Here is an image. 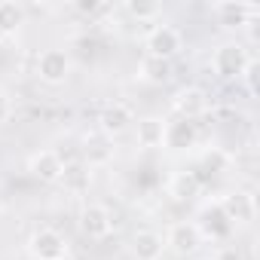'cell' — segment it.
Listing matches in <instances>:
<instances>
[{"label": "cell", "instance_id": "cell-1", "mask_svg": "<svg viewBox=\"0 0 260 260\" xmlns=\"http://www.w3.org/2000/svg\"><path fill=\"white\" fill-rule=\"evenodd\" d=\"M251 64V55L242 43L230 40V43H220L211 55V68L220 80H239L245 74V68Z\"/></svg>", "mask_w": 260, "mask_h": 260}, {"label": "cell", "instance_id": "cell-2", "mask_svg": "<svg viewBox=\"0 0 260 260\" xmlns=\"http://www.w3.org/2000/svg\"><path fill=\"white\" fill-rule=\"evenodd\" d=\"M217 25H223L226 31H242L248 25H254V19L260 16L257 4H245V0H220V4L211 7Z\"/></svg>", "mask_w": 260, "mask_h": 260}, {"label": "cell", "instance_id": "cell-3", "mask_svg": "<svg viewBox=\"0 0 260 260\" xmlns=\"http://www.w3.org/2000/svg\"><path fill=\"white\" fill-rule=\"evenodd\" d=\"M37 77L46 86H61L71 77V55H68V49H58V46L43 49L37 55Z\"/></svg>", "mask_w": 260, "mask_h": 260}, {"label": "cell", "instance_id": "cell-4", "mask_svg": "<svg viewBox=\"0 0 260 260\" xmlns=\"http://www.w3.org/2000/svg\"><path fill=\"white\" fill-rule=\"evenodd\" d=\"M144 46H147V55H150V58L172 61V58L184 49V34H181L178 28H172V25H156V28L147 34Z\"/></svg>", "mask_w": 260, "mask_h": 260}, {"label": "cell", "instance_id": "cell-5", "mask_svg": "<svg viewBox=\"0 0 260 260\" xmlns=\"http://www.w3.org/2000/svg\"><path fill=\"white\" fill-rule=\"evenodd\" d=\"M162 242H166V248L175 251L178 257H193V254L202 248V233L196 230L193 220H178V223L169 226V233H166Z\"/></svg>", "mask_w": 260, "mask_h": 260}, {"label": "cell", "instance_id": "cell-6", "mask_svg": "<svg viewBox=\"0 0 260 260\" xmlns=\"http://www.w3.org/2000/svg\"><path fill=\"white\" fill-rule=\"evenodd\" d=\"M28 254H31L34 260H58V257H68V239H64L58 230L43 226V230L31 233V239H28Z\"/></svg>", "mask_w": 260, "mask_h": 260}, {"label": "cell", "instance_id": "cell-7", "mask_svg": "<svg viewBox=\"0 0 260 260\" xmlns=\"http://www.w3.org/2000/svg\"><path fill=\"white\" fill-rule=\"evenodd\" d=\"M217 205H220V211L226 214V220H230L233 226H248V223L257 217V202H254V196H251L248 190H233V193H226Z\"/></svg>", "mask_w": 260, "mask_h": 260}, {"label": "cell", "instance_id": "cell-8", "mask_svg": "<svg viewBox=\"0 0 260 260\" xmlns=\"http://www.w3.org/2000/svg\"><path fill=\"white\" fill-rule=\"evenodd\" d=\"M80 230L89 239H107L113 233V214H110V208L101 205V202H89L80 211Z\"/></svg>", "mask_w": 260, "mask_h": 260}, {"label": "cell", "instance_id": "cell-9", "mask_svg": "<svg viewBox=\"0 0 260 260\" xmlns=\"http://www.w3.org/2000/svg\"><path fill=\"white\" fill-rule=\"evenodd\" d=\"M132 122H135L132 107L122 104V101H113V104H107V107L101 110V116H98V132L107 135V138H113V135H122Z\"/></svg>", "mask_w": 260, "mask_h": 260}, {"label": "cell", "instance_id": "cell-10", "mask_svg": "<svg viewBox=\"0 0 260 260\" xmlns=\"http://www.w3.org/2000/svg\"><path fill=\"white\" fill-rule=\"evenodd\" d=\"M208 92L199 89V86H187L175 95V110H178V119H199L202 113H208Z\"/></svg>", "mask_w": 260, "mask_h": 260}, {"label": "cell", "instance_id": "cell-11", "mask_svg": "<svg viewBox=\"0 0 260 260\" xmlns=\"http://www.w3.org/2000/svg\"><path fill=\"white\" fill-rule=\"evenodd\" d=\"M28 172H31L40 184H58V181H61V172H64L61 153H58V150H40V153H34L31 162H28Z\"/></svg>", "mask_w": 260, "mask_h": 260}, {"label": "cell", "instance_id": "cell-12", "mask_svg": "<svg viewBox=\"0 0 260 260\" xmlns=\"http://www.w3.org/2000/svg\"><path fill=\"white\" fill-rule=\"evenodd\" d=\"M199 141V132H196V122L190 119H175V122H166V132H162V147L181 153V150H190L196 147Z\"/></svg>", "mask_w": 260, "mask_h": 260}, {"label": "cell", "instance_id": "cell-13", "mask_svg": "<svg viewBox=\"0 0 260 260\" xmlns=\"http://www.w3.org/2000/svg\"><path fill=\"white\" fill-rule=\"evenodd\" d=\"M196 230L202 233V239H226V236L233 233V223L226 220V214L220 211V205L211 202V205H205V208L199 211Z\"/></svg>", "mask_w": 260, "mask_h": 260}, {"label": "cell", "instance_id": "cell-14", "mask_svg": "<svg viewBox=\"0 0 260 260\" xmlns=\"http://www.w3.org/2000/svg\"><path fill=\"white\" fill-rule=\"evenodd\" d=\"M132 254H135V260H162L166 242L156 230H138L132 236Z\"/></svg>", "mask_w": 260, "mask_h": 260}, {"label": "cell", "instance_id": "cell-15", "mask_svg": "<svg viewBox=\"0 0 260 260\" xmlns=\"http://www.w3.org/2000/svg\"><path fill=\"white\" fill-rule=\"evenodd\" d=\"M199 187H202V178L196 172H178L169 184V193L178 199V202H190L199 196Z\"/></svg>", "mask_w": 260, "mask_h": 260}, {"label": "cell", "instance_id": "cell-16", "mask_svg": "<svg viewBox=\"0 0 260 260\" xmlns=\"http://www.w3.org/2000/svg\"><path fill=\"white\" fill-rule=\"evenodd\" d=\"M89 172L92 169L86 162L71 159V162H64V172H61L58 184H64V190H71V193H83V190H89Z\"/></svg>", "mask_w": 260, "mask_h": 260}, {"label": "cell", "instance_id": "cell-17", "mask_svg": "<svg viewBox=\"0 0 260 260\" xmlns=\"http://www.w3.org/2000/svg\"><path fill=\"white\" fill-rule=\"evenodd\" d=\"M162 132H166V119L159 116H144L138 119V144L153 150V147H162Z\"/></svg>", "mask_w": 260, "mask_h": 260}, {"label": "cell", "instance_id": "cell-18", "mask_svg": "<svg viewBox=\"0 0 260 260\" xmlns=\"http://www.w3.org/2000/svg\"><path fill=\"white\" fill-rule=\"evenodd\" d=\"M138 77L147 80V83H153V86H162V83L172 80V61H162V58H150V55H144L141 64H138Z\"/></svg>", "mask_w": 260, "mask_h": 260}, {"label": "cell", "instance_id": "cell-19", "mask_svg": "<svg viewBox=\"0 0 260 260\" xmlns=\"http://www.w3.org/2000/svg\"><path fill=\"white\" fill-rule=\"evenodd\" d=\"M28 13L16 0H0V34H16L25 25Z\"/></svg>", "mask_w": 260, "mask_h": 260}, {"label": "cell", "instance_id": "cell-20", "mask_svg": "<svg viewBox=\"0 0 260 260\" xmlns=\"http://www.w3.org/2000/svg\"><path fill=\"white\" fill-rule=\"evenodd\" d=\"M110 156H113V147H110V138H107V135L95 132V135L86 138V166H89V169H92V166H104Z\"/></svg>", "mask_w": 260, "mask_h": 260}, {"label": "cell", "instance_id": "cell-21", "mask_svg": "<svg viewBox=\"0 0 260 260\" xmlns=\"http://www.w3.org/2000/svg\"><path fill=\"white\" fill-rule=\"evenodd\" d=\"M122 10L132 16V19H138V22H153L162 13V7L156 4V0H125Z\"/></svg>", "mask_w": 260, "mask_h": 260}, {"label": "cell", "instance_id": "cell-22", "mask_svg": "<svg viewBox=\"0 0 260 260\" xmlns=\"http://www.w3.org/2000/svg\"><path fill=\"white\" fill-rule=\"evenodd\" d=\"M74 10H77L80 16L98 19V16H107L113 7H110V4H98V0H77V4H74Z\"/></svg>", "mask_w": 260, "mask_h": 260}, {"label": "cell", "instance_id": "cell-23", "mask_svg": "<svg viewBox=\"0 0 260 260\" xmlns=\"http://www.w3.org/2000/svg\"><path fill=\"white\" fill-rule=\"evenodd\" d=\"M257 74H260V64L251 58V64H248V68H245V74L239 77V80L245 83V92H248L251 98H257Z\"/></svg>", "mask_w": 260, "mask_h": 260}, {"label": "cell", "instance_id": "cell-24", "mask_svg": "<svg viewBox=\"0 0 260 260\" xmlns=\"http://www.w3.org/2000/svg\"><path fill=\"white\" fill-rule=\"evenodd\" d=\"M202 166L211 169V175H217L220 166H223V153H217V150H214V153H205V156H202Z\"/></svg>", "mask_w": 260, "mask_h": 260}, {"label": "cell", "instance_id": "cell-25", "mask_svg": "<svg viewBox=\"0 0 260 260\" xmlns=\"http://www.w3.org/2000/svg\"><path fill=\"white\" fill-rule=\"evenodd\" d=\"M211 260H245V257H242V251H239V248L223 245V248H217V254H214Z\"/></svg>", "mask_w": 260, "mask_h": 260}, {"label": "cell", "instance_id": "cell-26", "mask_svg": "<svg viewBox=\"0 0 260 260\" xmlns=\"http://www.w3.org/2000/svg\"><path fill=\"white\" fill-rule=\"evenodd\" d=\"M10 116H13V101H10V95L4 89H0V125H4Z\"/></svg>", "mask_w": 260, "mask_h": 260}, {"label": "cell", "instance_id": "cell-27", "mask_svg": "<svg viewBox=\"0 0 260 260\" xmlns=\"http://www.w3.org/2000/svg\"><path fill=\"white\" fill-rule=\"evenodd\" d=\"M58 260H74V257H71V254H68V257H58Z\"/></svg>", "mask_w": 260, "mask_h": 260}, {"label": "cell", "instance_id": "cell-28", "mask_svg": "<svg viewBox=\"0 0 260 260\" xmlns=\"http://www.w3.org/2000/svg\"><path fill=\"white\" fill-rule=\"evenodd\" d=\"M196 260H211V257H196Z\"/></svg>", "mask_w": 260, "mask_h": 260}]
</instances>
